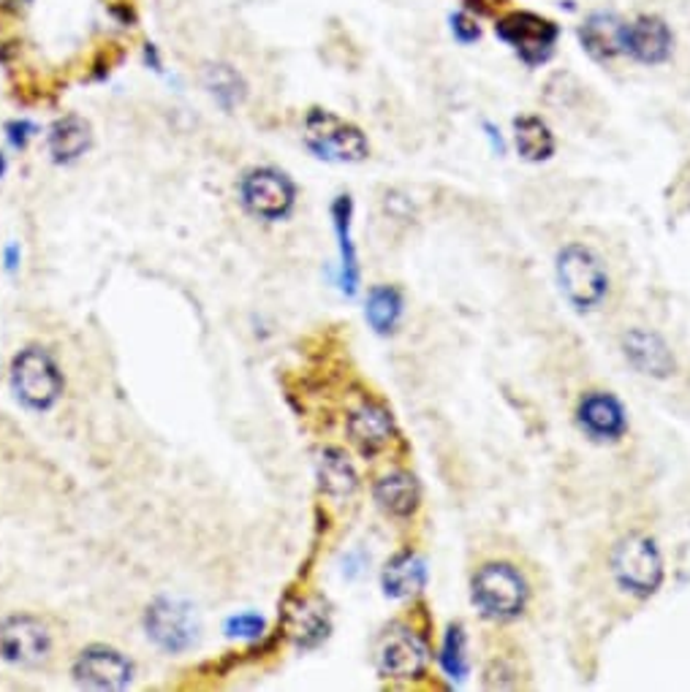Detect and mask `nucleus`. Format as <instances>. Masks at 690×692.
Returning a JSON list of instances; mask_svg holds the SVG:
<instances>
[{
	"label": "nucleus",
	"instance_id": "26",
	"mask_svg": "<svg viewBox=\"0 0 690 692\" xmlns=\"http://www.w3.org/2000/svg\"><path fill=\"white\" fill-rule=\"evenodd\" d=\"M444 668L457 679H462V673H465V641H462L460 627L449 630V638L444 646Z\"/></svg>",
	"mask_w": 690,
	"mask_h": 692
},
{
	"label": "nucleus",
	"instance_id": "9",
	"mask_svg": "<svg viewBox=\"0 0 690 692\" xmlns=\"http://www.w3.org/2000/svg\"><path fill=\"white\" fill-rule=\"evenodd\" d=\"M49 633L33 616H11L0 627V651L5 660L20 666H38L49 655Z\"/></svg>",
	"mask_w": 690,
	"mask_h": 692
},
{
	"label": "nucleus",
	"instance_id": "8",
	"mask_svg": "<svg viewBox=\"0 0 690 692\" xmlns=\"http://www.w3.org/2000/svg\"><path fill=\"white\" fill-rule=\"evenodd\" d=\"M294 198H297L294 183L277 169H253L242 180V201L258 218H286L294 207Z\"/></svg>",
	"mask_w": 690,
	"mask_h": 692
},
{
	"label": "nucleus",
	"instance_id": "7",
	"mask_svg": "<svg viewBox=\"0 0 690 692\" xmlns=\"http://www.w3.org/2000/svg\"><path fill=\"white\" fill-rule=\"evenodd\" d=\"M675 53V31L658 14H639L622 22L620 55L633 64L660 66Z\"/></svg>",
	"mask_w": 690,
	"mask_h": 692
},
{
	"label": "nucleus",
	"instance_id": "18",
	"mask_svg": "<svg viewBox=\"0 0 690 692\" xmlns=\"http://www.w3.org/2000/svg\"><path fill=\"white\" fill-rule=\"evenodd\" d=\"M90 147V126L82 117L69 115L58 120L49 130V150H53L55 161L69 163L77 161L84 150Z\"/></svg>",
	"mask_w": 690,
	"mask_h": 692
},
{
	"label": "nucleus",
	"instance_id": "25",
	"mask_svg": "<svg viewBox=\"0 0 690 692\" xmlns=\"http://www.w3.org/2000/svg\"><path fill=\"white\" fill-rule=\"evenodd\" d=\"M207 88L212 90L215 99L223 101L226 106H231L234 101L242 99V82L229 66L207 68Z\"/></svg>",
	"mask_w": 690,
	"mask_h": 692
},
{
	"label": "nucleus",
	"instance_id": "21",
	"mask_svg": "<svg viewBox=\"0 0 690 692\" xmlns=\"http://www.w3.org/2000/svg\"><path fill=\"white\" fill-rule=\"evenodd\" d=\"M321 486L335 497H348L356 489V473L341 451H324L319 462Z\"/></svg>",
	"mask_w": 690,
	"mask_h": 692
},
{
	"label": "nucleus",
	"instance_id": "2",
	"mask_svg": "<svg viewBox=\"0 0 690 692\" xmlns=\"http://www.w3.org/2000/svg\"><path fill=\"white\" fill-rule=\"evenodd\" d=\"M302 136L315 158H324L332 163H359L370 152L365 134L354 123L343 120V117L326 109H313L304 117Z\"/></svg>",
	"mask_w": 690,
	"mask_h": 692
},
{
	"label": "nucleus",
	"instance_id": "29",
	"mask_svg": "<svg viewBox=\"0 0 690 692\" xmlns=\"http://www.w3.org/2000/svg\"><path fill=\"white\" fill-rule=\"evenodd\" d=\"M3 166H5V163H3V158H0V174H3Z\"/></svg>",
	"mask_w": 690,
	"mask_h": 692
},
{
	"label": "nucleus",
	"instance_id": "1",
	"mask_svg": "<svg viewBox=\"0 0 690 692\" xmlns=\"http://www.w3.org/2000/svg\"><path fill=\"white\" fill-rule=\"evenodd\" d=\"M495 36L522 60L525 66L536 68L554 55L560 27L557 22L536 14V11H508L495 22Z\"/></svg>",
	"mask_w": 690,
	"mask_h": 692
},
{
	"label": "nucleus",
	"instance_id": "11",
	"mask_svg": "<svg viewBox=\"0 0 690 692\" xmlns=\"http://www.w3.org/2000/svg\"><path fill=\"white\" fill-rule=\"evenodd\" d=\"M73 677L88 688L99 690H120L131 682V662L115 649L106 646H93V649L82 651L73 666Z\"/></svg>",
	"mask_w": 690,
	"mask_h": 692
},
{
	"label": "nucleus",
	"instance_id": "15",
	"mask_svg": "<svg viewBox=\"0 0 690 692\" xmlns=\"http://www.w3.org/2000/svg\"><path fill=\"white\" fill-rule=\"evenodd\" d=\"M579 427L596 440H618L625 432V411L612 394H587L579 402Z\"/></svg>",
	"mask_w": 690,
	"mask_h": 692
},
{
	"label": "nucleus",
	"instance_id": "13",
	"mask_svg": "<svg viewBox=\"0 0 690 692\" xmlns=\"http://www.w3.org/2000/svg\"><path fill=\"white\" fill-rule=\"evenodd\" d=\"M622 22L625 20L614 14V11H590L579 25V31H576L582 49L598 64H609V60L620 58Z\"/></svg>",
	"mask_w": 690,
	"mask_h": 692
},
{
	"label": "nucleus",
	"instance_id": "23",
	"mask_svg": "<svg viewBox=\"0 0 690 692\" xmlns=\"http://www.w3.org/2000/svg\"><path fill=\"white\" fill-rule=\"evenodd\" d=\"M326 630H330V622H326V611L319 603H310L308 600V603L297 606L291 611V635L297 638V644H319L326 635Z\"/></svg>",
	"mask_w": 690,
	"mask_h": 692
},
{
	"label": "nucleus",
	"instance_id": "14",
	"mask_svg": "<svg viewBox=\"0 0 690 692\" xmlns=\"http://www.w3.org/2000/svg\"><path fill=\"white\" fill-rule=\"evenodd\" d=\"M622 350H625V359L636 367L642 376L653 378H666L675 372V356L666 348L664 339L653 332H644V328H633L622 339Z\"/></svg>",
	"mask_w": 690,
	"mask_h": 692
},
{
	"label": "nucleus",
	"instance_id": "12",
	"mask_svg": "<svg viewBox=\"0 0 690 692\" xmlns=\"http://www.w3.org/2000/svg\"><path fill=\"white\" fill-rule=\"evenodd\" d=\"M427 649L411 630H392L378 649V671L389 679H414L422 673Z\"/></svg>",
	"mask_w": 690,
	"mask_h": 692
},
{
	"label": "nucleus",
	"instance_id": "4",
	"mask_svg": "<svg viewBox=\"0 0 690 692\" xmlns=\"http://www.w3.org/2000/svg\"><path fill=\"white\" fill-rule=\"evenodd\" d=\"M612 570L625 592L636 598H647L660 587L664 578V560L649 538L628 535L622 538L612 554Z\"/></svg>",
	"mask_w": 690,
	"mask_h": 692
},
{
	"label": "nucleus",
	"instance_id": "27",
	"mask_svg": "<svg viewBox=\"0 0 690 692\" xmlns=\"http://www.w3.org/2000/svg\"><path fill=\"white\" fill-rule=\"evenodd\" d=\"M449 31L451 36H455V42H460L462 47H468V44L482 38V25H479L476 16H471L468 11H455V14L449 16Z\"/></svg>",
	"mask_w": 690,
	"mask_h": 692
},
{
	"label": "nucleus",
	"instance_id": "16",
	"mask_svg": "<svg viewBox=\"0 0 690 692\" xmlns=\"http://www.w3.org/2000/svg\"><path fill=\"white\" fill-rule=\"evenodd\" d=\"M394 432V424L389 411H383L381 405H361L359 411L350 413L348 418V435L350 442L359 448L361 453H378L381 448L389 446Z\"/></svg>",
	"mask_w": 690,
	"mask_h": 692
},
{
	"label": "nucleus",
	"instance_id": "28",
	"mask_svg": "<svg viewBox=\"0 0 690 692\" xmlns=\"http://www.w3.org/2000/svg\"><path fill=\"white\" fill-rule=\"evenodd\" d=\"M264 630V622L253 614H242L234 616L229 622V635H237V638H258Z\"/></svg>",
	"mask_w": 690,
	"mask_h": 692
},
{
	"label": "nucleus",
	"instance_id": "17",
	"mask_svg": "<svg viewBox=\"0 0 690 692\" xmlns=\"http://www.w3.org/2000/svg\"><path fill=\"white\" fill-rule=\"evenodd\" d=\"M514 145H517L519 155L530 163L550 161L554 147H557L552 128L539 115H522L514 120Z\"/></svg>",
	"mask_w": 690,
	"mask_h": 692
},
{
	"label": "nucleus",
	"instance_id": "10",
	"mask_svg": "<svg viewBox=\"0 0 690 692\" xmlns=\"http://www.w3.org/2000/svg\"><path fill=\"white\" fill-rule=\"evenodd\" d=\"M147 633L163 649L183 651L196 638L194 614H191L188 606L177 603V600H158L147 611Z\"/></svg>",
	"mask_w": 690,
	"mask_h": 692
},
{
	"label": "nucleus",
	"instance_id": "22",
	"mask_svg": "<svg viewBox=\"0 0 690 692\" xmlns=\"http://www.w3.org/2000/svg\"><path fill=\"white\" fill-rule=\"evenodd\" d=\"M403 313V299L394 288L389 286H378L370 291V299H367V321L376 332L387 334L398 326V318Z\"/></svg>",
	"mask_w": 690,
	"mask_h": 692
},
{
	"label": "nucleus",
	"instance_id": "6",
	"mask_svg": "<svg viewBox=\"0 0 690 692\" xmlns=\"http://www.w3.org/2000/svg\"><path fill=\"white\" fill-rule=\"evenodd\" d=\"M11 383H14V394L36 411L55 405L64 391L58 365L47 350L38 348H27L16 356L14 367H11Z\"/></svg>",
	"mask_w": 690,
	"mask_h": 692
},
{
	"label": "nucleus",
	"instance_id": "24",
	"mask_svg": "<svg viewBox=\"0 0 690 692\" xmlns=\"http://www.w3.org/2000/svg\"><path fill=\"white\" fill-rule=\"evenodd\" d=\"M335 226H337V234H341V251H343V272H345V286H348V291H354L356 286V255H354V247H350V237H348V229H350V198L348 196H341L335 201Z\"/></svg>",
	"mask_w": 690,
	"mask_h": 692
},
{
	"label": "nucleus",
	"instance_id": "20",
	"mask_svg": "<svg viewBox=\"0 0 690 692\" xmlns=\"http://www.w3.org/2000/svg\"><path fill=\"white\" fill-rule=\"evenodd\" d=\"M424 584V563L416 554H398L383 570V589L389 598H409L422 589Z\"/></svg>",
	"mask_w": 690,
	"mask_h": 692
},
{
	"label": "nucleus",
	"instance_id": "5",
	"mask_svg": "<svg viewBox=\"0 0 690 692\" xmlns=\"http://www.w3.org/2000/svg\"><path fill=\"white\" fill-rule=\"evenodd\" d=\"M528 587L525 578L506 563H490L473 576V603L492 620H511L522 611Z\"/></svg>",
	"mask_w": 690,
	"mask_h": 692
},
{
	"label": "nucleus",
	"instance_id": "19",
	"mask_svg": "<svg viewBox=\"0 0 690 692\" xmlns=\"http://www.w3.org/2000/svg\"><path fill=\"white\" fill-rule=\"evenodd\" d=\"M376 500L387 514L409 516L418 503V486L414 475L392 473L376 484Z\"/></svg>",
	"mask_w": 690,
	"mask_h": 692
},
{
	"label": "nucleus",
	"instance_id": "3",
	"mask_svg": "<svg viewBox=\"0 0 690 692\" xmlns=\"http://www.w3.org/2000/svg\"><path fill=\"white\" fill-rule=\"evenodd\" d=\"M557 280L568 302L579 310H593L603 302L609 277L598 255L582 245H568L557 255Z\"/></svg>",
	"mask_w": 690,
	"mask_h": 692
}]
</instances>
